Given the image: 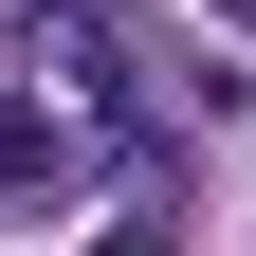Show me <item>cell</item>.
Listing matches in <instances>:
<instances>
[{
    "instance_id": "obj_1",
    "label": "cell",
    "mask_w": 256,
    "mask_h": 256,
    "mask_svg": "<svg viewBox=\"0 0 256 256\" xmlns=\"http://www.w3.org/2000/svg\"><path fill=\"white\" fill-rule=\"evenodd\" d=\"M74 146H55V110H0V183H55Z\"/></svg>"
}]
</instances>
